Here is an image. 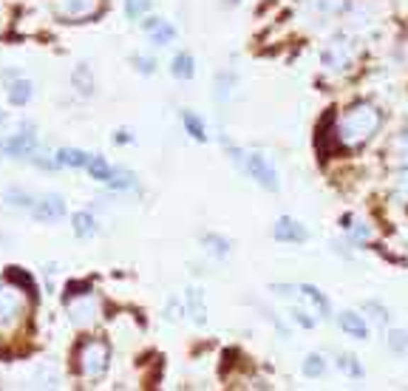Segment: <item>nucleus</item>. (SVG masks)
Here are the masks:
<instances>
[{"label":"nucleus","instance_id":"f257e3e1","mask_svg":"<svg viewBox=\"0 0 408 391\" xmlns=\"http://www.w3.org/2000/svg\"><path fill=\"white\" fill-rule=\"evenodd\" d=\"M380 110L368 102H357L351 105L334 125V139L343 144V147H360L366 144L377 130H380Z\"/></svg>","mask_w":408,"mask_h":391},{"label":"nucleus","instance_id":"f03ea898","mask_svg":"<svg viewBox=\"0 0 408 391\" xmlns=\"http://www.w3.org/2000/svg\"><path fill=\"white\" fill-rule=\"evenodd\" d=\"M74 360H76V371L85 377V380H99L105 371H108V360H110V346L99 337H85L76 351H74Z\"/></svg>","mask_w":408,"mask_h":391},{"label":"nucleus","instance_id":"7ed1b4c3","mask_svg":"<svg viewBox=\"0 0 408 391\" xmlns=\"http://www.w3.org/2000/svg\"><path fill=\"white\" fill-rule=\"evenodd\" d=\"M241 167H244V173H246L252 181H258L264 190H272V193H275V190L280 187L278 170L272 167V162H269L264 153H244Z\"/></svg>","mask_w":408,"mask_h":391},{"label":"nucleus","instance_id":"20e7f679","mask_svg":"<svg viewBox=\"0 0 408 391\" xmlns=\"http://www.w3.org/2000/svg\"><path fill=\"white\" fill-rule=\"evenodd\" d=\"M102 11V0H54V14L65 23H82Z\"/></svg>","mask_w":408,"mask_h":391},{"label":"nucleus","instance_id":"39448f33","mask_svg":"<svg viewBox=\"0 0 408 391\" xmlns=\"http://www.w3.org/2000/svg\"><path fill=\"white\" fill-rule=\"evenodd\" d=\"M26 312L20 289L14 283H0V329H11Z\"/></svg>","mask_w":408,"mask_h":391},{"label":"nucleus","instance_id":"423d86ee","mask_svg":"<svg viewBox=\"0 0 408 391\" xmlns=\"http://www.w3.org/2000/svg\"><path fill=\"white\" fill-rule=\"evenodd\" d=\"M320 60H323V65H326L329 71L340 74V71H348V68H351V62H354V48H351L348 40L337 37V40H332V42L323 48Z\"/></svg>","mask_w":408,"mask_h":391},{"label":"nucleus","instance_id":"0eeeda50","mask_svg":"<svg viewBox=\"0 0 408 391\" xmlns=\"http://www.w3.org/2000/svg\"><path fill=\"white\" fill-rule=\"evenodd\" d=\"M0 150L8 153V156H14V159H31L37 153V139H34L31 128L26 125V128H20V133H11L8 139H3Z\"/></svg>","mask_w":408,"mask_h":391},{"label":"nucleus","instance_id":"6e6552de","mask_svg":"<svg viewBox=\"0 0 408 391\" xmlns=\"http://www.w3.org/2000/svg\"><path fill=\"white\" fill-rule=\"evenodd\" d=\"M298 300H300V306H306L317 320H326L329 312H332L326 295H323L320 289H314L312 283H300V286H298Z\"/></svg>","mask_w":408,"mask_h":391},{"label":"nucleus","instance_id":"1a4fd4ad","mask_svg":"<svg viewBox=\"0 0 408 391\" xmlns=\"http://www.w3.org/2000/svg\"><path fill=\"white\" fill-rule=\"evenodd\" d=\"M272 238L275 241H289V244H300L309 238V230L298 221V218H289V215H280L272 227Z\"/></svg>","mask_w":408,"mask_h":391},{"label":"nucleus","instance_id":"9d476101","mask_svg":"<svg viewBox=\"0 0 408 391\" xmlns=\"http://www.w3.org/2000/svg\"><path fill=\"white\" fill-rule=\"evenodd\" d=\"M31 215H34V218H40V221H54V218H62V215H65V201H62V196L48 193V196H42V198H37V201H34V207H31Z\"/></svg>","mask_w":408,"mask_h":391},{"label":"nucleus","instance_id":"9b49d317","mask_svg":"<svg viewBox=\"0 0 408 391\" xmlns=\"http://www.w3.org/2000/svg\"><path fill=\"white\" fill-rule=\"evenodd\" d=\"M343 6H346V0H303V11H306L312 20L334 17V14H340Z\"/></svg>","mask_w":408,"mask_h":391},{"label":"nucleus","instance_id":"f8f14e48","mask_svg":"<svg viewBox=\"0 0 408 391\" xmlns=\"http://www.w3.org/2000/svg\"><path fill=\"white\" fill-rule=\"evenodd\" d=\"M144 28H147V37H150V42H153V45H167V42H173V40H176V28H173L167 20L150 17V20L144 23Z\"/></svg>","mask_w":408,"mask_h":391},{"label":"nucleus","instance_id":"ddd939ff","mask_svg":"<svg viewBox=\"0 0 408 391\" xmlns=\"http://www.w3.org/2000/svg\"><path fill=\"white\" fill-rule=\"evenodd\" d=\"M337 326H340L348 337H357V340H366V337H368V323H366L363 314H357V312H340Z\"/></svg>","mask_w":408,"mask_h":391},{"label":"nucleus","instance_id":"4468645a","mask_svg":"<svg viewBox=\"0 0 408 391\" xmlns=\"http://www.w3.org/2000/svg\"><path fill=\"white\" fill-rule=\"evenodd\" d=\"M71 85L76 88L79 96H91L94 94V74H91V65L88 62H79L71 74Z\"/></svg>","mask_w":408,"mask_h":391},{"label":"nucleus","instance_id":"2eb2a0df","mask_svg":"<svg viewBox=\"0 0 408 391\" xmlns=\"http://www.w3.org/2000/svg\"><path fill=\"white\" fill-rule=\"evenodd\" d=\"M54 159H57L60 167H85L91 162V153H85L79 147H60Z\"/></svg>","mask_w":408,"mask_h":391},{"label":"nucleus","instance_id":"dca6fc26","mask_svg":"<svg viewBox=\"0 0 408 391\" xmlns=\"http://www.w3.org/2000/svg\"><path fill=\"white\" fill-rule=\"evenodd\" d=\"M6 94H8V102L20 108V105H26V102L31 99L34 88H31V82H28V79H23V76H20V79H11V82H8V91H6Z\"/></svg>","mask_w":408,"mask_h":391},{"label":"nucleus","instance_id":"f3484780","mask_svg":"<svg viewBox=\"0 0 408 391\" xmlns=\"http://www.w3.org/2000/svg\"><path fill=\"white\" fill-rule=\"evenodd\" d=\"M181 125H184V130H187L196 142H207V128H204V119H201V116H196L193 110H181Z\"/></svg>","mask_w":408,"mask_h":391},{"label":"nucleus","instance_id":"a211bd4d","mask_svg":"<svg viewBox=\"0 0 408 391\" xmlns=\"http://www.w3.org/2000/svg\"><path fill=\"white\" fill-rule=\"evenodd\" d=\"M71 227H74L76 238H91V235L96 232V218H94L91 212L79 210V212H74V218H71Z\"/></svg>","mask_w":408,"mask_h":391},{"label":"nucleus","instance_id":"6ab92c4d","mask_svg":"<svg viewBox=\"0 0 408 391\" xmlns=\"http://www.w3.org/2000/svg\"><path fill=\"white\" fill-rule=\"evenodd\" d=\"M170 74L176 76V79H190L193 74H196V62H193V57L190 54H176L173 57V62H170Z\"/></svg>","mask_w":408,"mask_h":391},{"label":"nucleus","instance_id":"aec40b11","mask_svg":"<svg viewBox=\"0 0 408 391\" xmlns=\"http://www.w3.org/2000/svg\"><path fill=\"white\" fill-rule=\"evenodd\" d=\"M184 300H187V312L193 314V320H196L198 326H204V320H207V309H204L201 292H198V289H187V292H184Z\"/></svg>","mask_w":408,"mask_h":391},{"label":"nucleus","instance_id":"412c9836","mask_svg":"<svg viewBox=\"0 0 408 391\" xmlns=\"http://www.w3.org/2000/svg\"><path fill=\"white\" fill-rule=\"evenodd\" d=\"M85 170H88V176H91L94 181H108L110 173H113V167L105 162V156H91V162L85 164Z\"/></svg>","mask_w":408,"mask_h":391},{"label":"nucleus","instance_id":"4be33fe9","mask_svg":"<svg viewBox=\"0 0 408 391\" xmlns=\"http://www.w3.org/2000/svg\"><path fill=\"white\" fill-rule=\"evenodd\" d=\"M6 280H8V283H14L17 289H23V286H26V292H28V295H34V292H37L34 278H31L28 272H20L17 266H8V269H6Z\"/></svg>","mask_w":408,"mask_h":391},{"label":"nucleus","instance_id":"5701e85b","mask_svg":"<svg viewBox=\"0 0 408 391\" xmlns=\"http://www.w3.org/2000/svg\"><path fill=\"white\" fill-rule=\"evenodd\" d=\"M94 303L85 298L82 303H76V300H71V320L76 323V326H85V323H91L94 320Z\"/></svg>","mask_w":408,"mask_h":391},{"label":"nucleus","instance_id":"b1692460","mask_svg":"<svg viewBox=\"0 0 408 391\" xmlns=\"http://www.w3.org/2000/svg\"><path fill=\"white\" fill-rule=\"evenodd\" d=\"M201 244H204V249H207L210 255H215V258H227V255H230V241L221 238V235H204Z\"/></svg>","mask_w":408,"mask_h":391},{"label":"nucleus","instance_id":"393cba45","mask_svg":"<svg viewBox=\"0 0 408 391\" xmlns=\"http://www.w3.org/2000/svg\"><path fill=\"white\" fill-rule=\"evenodd\" d=\"M6 204H11V207H17V210H31L34 207V198H31V193H26V190H17V187H11V190H6Z\"/></svg>","mask_w":408,"mask_h":391},{"label":"nucleus","instance_id":"a878e982","mask_svg":"<svg viewBox=\"0 0 408 391\" xmlns=\"http://www.w3.org/2000/svg\"><path fill=\"white\" fill-rule=\"evenodd\" d=\"M337 368H340L346 377H354V380H360V377H363V366L357 363V357H354V354H340V357H337Z\"/></svg>","mask_w":408,"mask_h":391},{"label":"nucleus","instance_id":"bb28decb","mask_svg":"<svg viewBox=\"0 0 408 391\" xmlns=\"http://www.w3.org/2000/svg\"><path fill=\"white\" fill-rule=\"evenodd\" d=\"M108 184H110L113 190H133V187H136V176L128 173V170H113L110 178H108Z\"/></svg>","mask_w":408,"mask_h":391},{"label":"nucleus","instance_id":"cd10ccee","mask_svg":"<svg viewBox=\"0 0 408 391\" xmlns=\"http://www.w3.org/2000/svg\"><path fill=\"white\" fill-rule=\"evenodd\" d=\"M363 312L368 314V320H371L374 326H385V320H388V309L380 306L377 300H366V303H363Z\"/></svg>","mask_w":408,"mask_h":391},{"label":"nucleus","instance_id":"c85d7f7f","mask_svg":"<svg viewBox=\"0 0 408 391\" xmlns=\"http://www.w3.org/2000/svg\"><path fill=\"white\" fill-rule=\"evenodd\" d=\"M303 374H306V377H323V374H326V360H323V354H306V360H303Z\"/></svg>","mask_w":408,"mask_h":391},{"label":"nucleus","instance_id":"c756f323","mask_svg":"<svg viewBox=\"0 0 408 391\" xmlns=\"http://www.w3.org/2000/svg\"><path fill=\"white\" fill-rule=\"evenodd\" d=\"M91 292V280H71V283H65V295H62V300L68 303V300H79V298H85Z\"/></svg>","mask_w":408,"mask_h":391},{"label":"nucleus","instance_id":"7c9ffc66","mask_svg":"<svg viewBox=\"0 0 408 391\" xmlns=\"http://www.w3.org/2000/svg\"><path fill=\"white\" fill-rule=\"evenodd\" d=\"M388 348L397 351V354H405V351H408V332L394 329V332L388 334Z\"/></svg>","mask_w":408,"mask_h":391},{"label":"nucleus","instance_id":"2f4dec72","mask_svg":"<svg viewBox=\"0 0 408 391\" xmlns=\"http://www.w3.org/2000/svg\"><path fill=\"white\" fill-rule=\"evenodd\" d=\"M230 88H232V74L221 71V74H218V82H215V99H218V102H227Z\"/></svg>","mask_w":408,"mask_h":391},{"label":"nucleus","instance_id":"473e14b6","mask_svg":"<svg viewBox=\"0 0 408 391\" xmlns=\"http://www.w3.org/2000/svg\"><path fill=\"white\" fill-rule=\"evenodd\" d=\"M150 3H153V0H125V14H128L130 20H139V17L150 8Z\"/></svg>","mask_w":408,"mask_h":391},{"label":"nucleus","instance_id":"72a5a7b5","mask_svg":"<svg viewBox=\"0 0 408 391\" xmlns=\"http://www.w3.org/2000/svg\"><path fill=\"white\" fill-rule=\"evenodd\" d=\"M351 235H354V241H368L371 238V230L366 227V224H351V215H346V224H343Z\"/></svg>","mask_w":408,"mask_h":391},{"label":"nucleus","instance_id":"f704fd0d","mask_svg":"<svg viewBox=\"0 0 408 391\" xmlns=\"http://www.w3.org/2000/svg\"><path fill=\"white\" fill-rule=\"evenodd\" d=\"M312 312L306 309V306H292V320H298L303 329H312L314 323H317V317H309Z\"/></svg>","mask_w":408,"mask_h":391},{"label":"nucleus","instance_id":"c9c22d12","mask_svg":"<svg viewBox=\"0 0 408 391\" xmlns=\"http://www.w3.org/2000/svg\"><path fill=\"white\" fill-rule=\"evenodd\" d=\"M394 193H397V198L408 201V170H400V173H397V178H394Z\"/></svg>","mask_w":408,"mask_h":391},{"label":"nucleus","instance_id":"e433bc0d","mask_svg":"<svg viewBox=\"0 0 408 391\" xmlns=\"http://www.w3.org/2000/svg\"><path fill=\"white\" fill-rule=\"evenodd\" d=\"M133 65H136V71H142V74H153V68H156V62H153L150 57H144V54H136V57H133Z\"/></svg>","mask_w":408,"mask_h":391},{"label":"nucleus","instance_id":"4c0bfd02","mask_svg":"<svg viewBox=\"0 0 408 391\" xmlns=\"http://www.w3.org/2000/svg\"><path fill=\"white\" fill-rule=\"evenodd\" d=\"M113 139H116V142H119V144H128V142H130V139H133V136H130V133H128V130H116V133H113Z\"/></svg>","mask_w":408,"mask_h":391},{"label":"nucleus","instance_id":"58836bf2","mask_svg":"<svg viewBox=\"0 0 408 391\" xmlns=\"http://www.w3.org/2000/svg\"><path fill=\"white\" fill-rule=\"evenodd\" d=\"M402 57H405V62H408V42H405V48H402Z\"/></svg>","mask_w":408,"mask_h":391},{"label":"nucleus","instance_id":"ea45409f","mask_svg":"<svg viewBox=\"0 0 408 391\" xmlns=\"http://www.w3.org/2000/svg\"><path fill=\"white\" fill-rule=\"evenodd\" d=\"M224 3H230V6H235V3H241V0H224Z\"/></svg>","mask_w":408,"mask_h":391},{"label":"nucleus","instance_id":"a19ab883","mask_svg":"<svg viewBox=\"0 0 408 391\" xmlns=\"http://www.w3.org/2000/svg\"><path fill=\"white\" fill-rule=\"evenodd\" d=\"M3 122H6V113H3V110H0V125H3Z\"/></svg>","mask_w":408,"mask_h":391}]
</instances>
